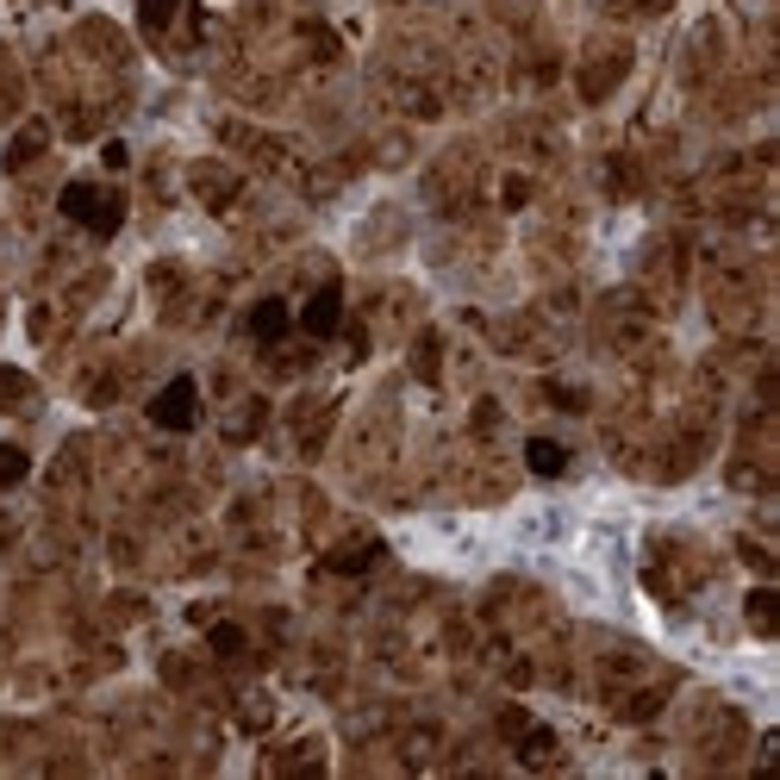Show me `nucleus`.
I'll return each instance as SVG.
<instances>
[{"instance_id":"1","label":"nucleus","mask_w":780,"mask_h":780,"mask_svg":"<svg viewBox=\"0 0 780 780\" xmlns=\"http://www.w3.org/2000/svg\"><path fill=\"white\" fill-rule=\"evenodd\" d=\"M63 213H69V219H81L88 231H112L126 207H119V194H107V188H69L63 194Z\"/></svg>"},{"instance_id":"2","label":"nucleus","mask_w":780,"mask_h":780,"mask_svg":"<svg viewBox=\"0 0 780 780\" xmlns=\"http://www.w3.org/2000/svg\"><path fill=\"white\" fill-rule=\"evenodd\" d=\"M150 418L162 431H188L194 425V382H169L157 399H150Z\"/></svg>"},{"instance_id":"3","label":"nucleus","mask_w":780,"mask_h":780,"mask_svg":"<svg viewBox=\"0 0 780 780\" xmlns=\"http://www.w3.org/2000/svg\"><path fill=\"white\" fill-rule=\"evenodd\" d=\"M619 76H624V45H600V50H593V63H588V76H581V95L600 100Z\"/></svg>"},{"instance_id":"4","label":"nucleus","mask_w":780,"mask_h":780,"mask_svg":"<svg viewBox=\"0 0 780 780\" xmlns=\"http://www.w3.org/2000/svg\"><path fill=\"white\" fill-rule=\"evenodd\" d=\"M306 332H313V337H332L337 332V287H325V294L306 300Z\"/></svg>"},{"instance_id":"5","label":"nucleus","mask_w":780,"mask_h":780,"mask_svg":"<svg viewBox=\"0 0 780 780\" xmlns=\"http://www.w3.org/2000/svg\"><path fill=\"white\" fill-rule=\"evenodd\" d=\"M250 332L263 337V344H275V337L287 332V306H282V300H263V306L250 313Z\"/></svg>"},{"instance_id":"6","label":"nucleus","mask_w":780,"mask_h":780,"mask_svg":"<svg viewBox=\"0 0 780 780\" xmlns=\"http://www.w3.org/2000/svg\"><path fill=\"white\" fill-rule=\"evenodd\" d=\"M194 176H200V194H207L213 207H225V200H231V194H238V181H231V176H213V162H200V169H194Z\"/></svg>"},{"instance_id":"7","label":"nucleus","mask_w":780,"mask_h":780,"mask_svg":"<svg viewBox=\"0 0 780 780\" xmlns=\"http://www.w3.org/2000/svg\"><path fill=\"white\" fill-rule=\"evenodd\" d=\"M38 150H45V126H26V138H13V150H7V169H19V162H32Z\"/></svg>"},{"instance_id":"8","label":"nucleus","mask_w":780,"mask_h":780,"mask_svg":"<svg viewBox=\"0 0 780 780\" xmlns=\"http://www.w3.org/2000/svg\"><path fill=\"white\" fill-rule=\"evenodd\" d=\"M562 462H569V456H562L556 444H543V437L531 444V468H537V475H562Z\"/></svg>"},{"instance_id":"9","label":"nucleus","mask_w":780,"mask_h":780,"mask_svg":"<svg viewBox=\"0 0 780 780\" xmlns=\"http://www.w3.org/2000/svg\"><path fill=\"white\" fill-rule=\"evenodd\" d=\"M176 7H181V0H144V32H162Z\"/></svg>"},{"instance_id":"10","label":"nucleus","mask_w":780,"mask_h":780,"mask_svg":"<svg viewBox=\"0 0 780 780\" xmlns=\"http://www.w3.org/2000/svg\"><path fill=\"white\" fill-rule=\"evenodd\" d=\"M19 475H26V456H19L13 444H0V487H13Z\"/></svg>"},{"instance_id":"11","label":"nucleus","mask_w":780,"mask_h":780,"mask_svg":"<svg viewBox=\"0 0 780 780\" xmlns=\"http://www.w3.org/2000/svg\"><path fill=\"white\" fill-rule=\"evenodd\" d=\"M749 619H756V631H774V593H756V600H749Z\"/></svg>"},{"instance_id":"12","label":"nucleus","mask_w":780,"mask_h":780,"mask_svg":"<svg viewBox=\"0 0 780 780\" xmlns=\"http://www.w3.org/2000/svg\"><path fill=\"white\" fill-rule=\"evenodd\" d=\"M13 399H26V375L0 368V406H13Z\"/></svg>"}]
</instances>
